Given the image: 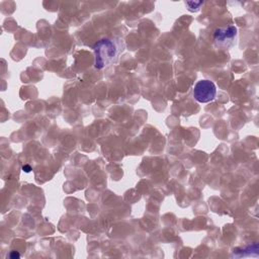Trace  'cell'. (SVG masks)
Returning <instances> with one entry per match:
<instances>
[{"label":"cell","instance_id":"obj_1","mask_svg":"<svg viewBox=\"0 0 259 259\" xmlns=\"http://www.w3.org/2000/svg\"><path fill=\"white\" fill-rule=\"evenodd\" d=\"M124 50V42L120 38H102L94 47L95 68L103 69L115 64Z\"/></svg>","mask_w":259,"mask_h":259},{"label":"cell","instance_id":"obj_2","mask_svg":"<svg viewBox=\"0 0 259 259\" xmlns=\"http://www.w3.org/2000/svg\"><path fill=\"white\" fill-rule=\"evenodd\" d=\"M237 31L238 30L235 25H229L227 27H218L212 34L214 47L217 49L228 50L235 44Z\"/></svg>","mask_w":259,"mask_h":259},{"label":"cell","instance_id":"obj_3","mask_svg":"<svg viewBox=\"0 0 259 259\" xmlns=\"http://www.w3.org/2000/svg\"><path fill=\"white\" fill-rule=\"evenodd\" d=\"M217 95V87L210 80H200L193 88V97L197 102L207 103L212 101Z\"/></svg>","mask_w":259,"mask_h":259},{"label":"cell","instance_id":"obj_4","mask_svg":"<svg viewBox=\"0 0 259 259\" xmlns=\"http://www.w3.org/2000/svg\"><path fill=\"white\" fill-rule=\"evenodd\" d=\"M19 257H20V255H19V253L16 252V251H12V252L9 254V258H11V259H17V258H19Z\"/></svg>","mask_w":259,"mask_h":259},{"label":"cell","instance_id":"obj_5","mask_svg":"<svg viewBox=\"0 0 259 259\" xmlns=\"http://www.w3.org/2000/svg\"><path fill=\"white\" fill-rule=\"evenodd\" d=\"M22 169H23V171H25V172H29V171H30V167H29V166H27V165L23 166V167H22Z\"/></svg>","mask_w":259,"mask_h":259}]
</instances>
